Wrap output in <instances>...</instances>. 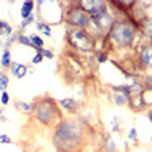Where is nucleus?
Here are the masks:
<instances>
[{"label":"nucleus","instance_id":"bb28decb","mask_svg":"<svg viewBox=\"0 0 152 152\" xmlns=\"http://www.w3.org/2000/svg\"><path fill=\"white\" fill-rule=\"evenodd\" d=\"M142 84L145 88H152V72H149V73H146V76H143Z\"/></svg>","mask_w":152,"mask_h":152},{"label":"nucleus","instance_id":"b1692460","mask_svg":"<svg viewBox=\"0 0 152 152\" xmlns=\"http://www.w3.org/2000/svg\"><path fill=\"white\" fill-rule=\"evenodd\" d=\"M128 137H129V142L132 143V145H138V134H137V128L135 126H132V128L129 129V132H128Z\"/></svg>","mask_w":152,"mask_h":152},{"label":"nucleus","instance_id":"6e6552de","mask_svg":"<svg viewBox=\"0 0 152 152\" xmlns=\"http://www.w3.org/2000/svg\"><path fill=\"white\" fill-rule=\"evenodd\" d=\"M111 99L116 107H128L129 104V91L126 84L122 85H110Z\"/></svg>","mask_w":152,"mask_h":152},{"label":"nucleus","instance_id":"0eeeda50","mask_svg":"<svg viewBox=\"0 0 152 152\" xmlns=\"http://www.w3.org/2000/svg\"><path fill=\"white\" fill-rule=\"evenodd\" d=\"M135 64L137 70L152 72V43L143 41L138 44L135 53Z\"/></svg>","mask_w":152,"mask_h":152},{"label":"nucleus","instance_id":"4be33fe9","mask_svg":"<svg viewBox=\"0 0 152 152\" xmlns=\"http://www.w3.org/2000/svg\"><path fill=\"white\" fill-rule=\"evenodd\" d=\"M8 87H9V76L6 72H0V93L2 91H6L8 90Z\"/></svg>","mask_w":152,"mask_h":152},{"label":"nucleus","instance_id":"1a4fd4ad","mask_svg":"<svg viewBox=\"0 0 152 152\" xmlns=\"http://www.w3.org/2000/svg\"><path fill=\"white\" fill-rule=\"evenodd\" d=\"M76 2L81 6V9H84L90 17L108 9V2H105V0H76Z\"/></svg>","mask_w":152,"mask_h":152},{"label":"nucleus","instance_id":"20e7f679","mask_svg":"<svg viewBox=\"0 0 152 152\" xmlns=\"http://www.w3.org/2000/svg\"><path fill=\"white\" fill-rule=\"evenodd\" d=\"M59 75L67 84L72 82H79L87 79V66L84 64V61L81 59V56L72 52V50H66L62 58L59 59Z\"/></svg>","mask_w":152,"mask_h":152},{"label":"nucleus","instance_id":"f3484780","mask_svg":"<svg viewBox=\"0 0 152 152\" xmlns=\"http://www.w3.org/2000/svg\"><path fill=\"white\" fill-rule=\"evenodd\" d=\"M11 62H12V56H11V50L9 49H3V53L2 58H0V66H2L3 70L11 67Z\"/></svg>","mask_w":152,"mask_h":152},{"label":"nucleus","instance_id":"9d476101","mask_svg":"<svg viewBox=\"0 0 152 152\" xmlns=\"http://www.w3.org/2000/svg\"><path fill=\"white\" fill-rule=\"evenodd\" d=\"M58 105H59L61 110L67 111L69 114H72V116H73V114H78L79 110H81V107H79V104H78V100L73 99V97H66V99L58 100Z\"/></svg>","mask_w":152,"mask_h":152},{"label":"nucleus","instance_id":"aec40b11","mask_svg":"<svg viewBox=\"0 0 152 152\" xmlns=\"http://www.w3.org/2000/svg\"><path fill=\"white\" fill-rule=\"evenodd\" d=\"M35 28H37V32H40V34H43L44 37H52V26L50 24H47V23H43V21H38L37 24H35Z\"/></svg>","mask_w":152,"mask_h":152},{"label":"nucleus","instance_id":"473e14b6","mask_svg":"<svg viewBox=\"0 0 152 152\" xmlns=\"http://www.w3.org/2000/svg\"><path fill=\"white\" fill-rule=\"evenodd\" d=\"M146 113H148V119H149V122L152 123V108H149Z\"/></svg>","mask_w":152,"mask_h":152},{"label":"nucleus","instance_id":"f257e3e1","mask_svg":"<svg viewBox=\"0 0 152 152\" xmlns=\"http://www.w3.org/2000/svg\"><path fill=\"white\" fill-rule=\"evenodd\" d=\"M90 125L84 123L79 117H69L53 128L52 143L56 152H82L87 145V134Z\"/></svg>","mask_w":152,"mask_h":152},{"label":"nucleus","instance_id":"5701e85b","mask_svg":"<svg viewBox=\"0 0 152 152\" xmlns=\"http://www.w3.org/2000/svg\"><path fill=\"white\" fill-rule=\"evenodd\" d=\"M17 43L21 44V46H28V47H32V43H31V38L28 35H24L21 31L17 32Z\"/></svg>","mask_w":152,"mask_h":152},{"label":"nucleus","instance_id":"cd10ccee","mask_svg":"<svg viewBox=\"0 0 152 152\" xmlns=\"http://www.w3.org/2000/svg\"><path fill=\"white\" fill-rule=\"evenodd\" d=\"M38 52L43 55L44 59H46V58H47V59H53V58H55V53H53L50 49H41V50H38Z\"/></svg>","mask_w":152,"mask_h":152},{"label":"nucleus","instance_id":"423d86ee","mask_svg":"<svg viewBox=\"0 0 152 152\" xmlns=\"http://www.w3.org/2000/svg\"><path fill=\"white\" fill-rule=\"evenodd\" d=\"M67 8L64 11V21L67 23V26L72 29H87L90 28L91 20L90 15L87 14L84 9L78 5V2H67Z\"/></svg>","mask_w":152,"mask_h":152},{"label":"nucleus","instance_id":"412c9836","mask_svg":"<svg viewBox=\"0 0 152 152\" xmlns=\"http://www.w3.org/2000/svg\"><path fill=\"white\" fill-rule=\"evenodd\" d=\"M110 58V52H107V50L104 49H96L94 52V61L97 62V64H104V62H107Z\"/></svg>","mask_w":152,"mask_h":152},{"label":"nucleus","instance_id":"f03ea898","mask_svg":"<svg viewBox=\"0 0 152 152\" xmlns=\"http://www.w3.org/2000/svg\"><path fill=\"white\" fill-rule=\"evenodd\" d=\"M142 34L138 23L134 21L132 17H120L116 18L114 24L105 37L100 38L104 46L97 49H104L107 52H120V50H129L134 46H138Z\"/></svg>","mask_w":152,"mask_h":152},{"label":"nucleus","instance_id":"2f4dec72","mask_svg":"<svg viewBox=\"0 0 152 152\" xmlns=\"http://www.w3.org/2000/svg\"><path fill=\"white\" fill-rule=\"evenodd\" d=\"M0 143L2 145H12V138L8 134H0Z\"/></svg>","mask_w":152,"mask_h":152},{"label":"nucleus","instance_id":"c756f323","mask_svg":"<svg viewBox=\"0 0 152 152\" xmlns=\"http://www.w3.org/2000/svg\"><path fill=\"white\" fill-rule=\"evenodd\" d=\"M111 129H113V131H116V132H120L119 117H113V119H111Z\"/></svg>","mask_w":152,"mask_h":152},{"label":"nucleus","instance_id":"7c9ffc66","mask_svg":"<svg viewBox=\"0 0 152 152\" xmlns=\"http://www.w3.org/2000/svg\"><path fill=\"white\" fill-rule=\"evenodd\" d=\"M43 61H44V58H43V55H41L40 52H37V53L34 55V58L31 59V62H32V64H41Z\"/></svg>","mask_w":152,"mask_h":152},{"label":"nucleus","instance_id":"c85d7f7f","mask_svg":"<svg viewBox=\"0 0 152 152\" xmlns=\"http://www.w3.org/2000/svg\"><path fill=\"white\" fill-rule=\"evenodd\" d=\"M9 93L8 91H2V93H0V104H2L3 107H6L8 104H9Z\"/></svg>","mask_w":152,"mask_h":152},{"label":"nucleus","instance_id":"a211bd4d","mask_svg":"<svg viewBox=\"0 0 152 152\" xmlns=\"http://www.w3.org/2000/svg\"><path fill=\"white\" fill-rule=\"evenodd\" d=\"M12 34H14V29H12V26L8 23V21H5V20H0V38H8V37H11Z\"/></svg>","mask_w":152,"mask_h":152},{"label":"nucleus","instance_id":"9b49d317","mask_svg":"<svg viewBox=\"0 0 152 152\" xmlns=\"http://www.w3.org/2000/svg\"><path fill=\"white\" fill-rule=\"evenodd\" d=\"M138 28H140V34L145 38V41L152 43V17H145L138 23Z\"/></svg>","mask_w":152,"mask_h":152},{"label":"nucleus","instance_id":"72a5a7b5","mask_svg":"<svg viewBox=\"0 0 152 152\" xmlns=\"http://www.w3.org/2000/svg\"><path fill=\"white\" fill-rule=\"evenodd\" d=\"M3 111H5V108H0V117L3 116Z\"/></svg>","mask_w":152,"mask_h":152},{"label":"nucleus","instance_id":"393cba45","mask_svg":"<svg viewBox=\"0 0 152 152\" xmlns=\"http://www.w3.org/2000/svg\"><path fill=\"white\" fill-rule=\"evenodd\" d=\"M34 21H35V15H34V14H32V15H29L28 18H24V20L20 23V31L23 32V29H26L28 26H31V24H32Z\"/></svg>","mask_w":152,"mask_h":152},{"label":"nucleus","instance_id":"dca6fc26","mask_svg":"<svg viewBox=\"0 0 152 152\" xmlns=\"http://www.w3.org/2000/svg\"><path fill=\"white\" fill-rule=\"evenodd\" d=\"M142 102L145 107V111H148L149 108H152V88H145L142 91Z\"/></svg>","mask_w":152,"mask_h":152},{"label":"nucleus","instance_id":"2eb2a0df","mask_svg":"<svg viewBox=\"0 0 152 152\" xmlns=\"http://www.w3.org/2000/svg\"><path fill=\"white\" fill-rule=\"evenodd\" d=\"M34 8H35V2L34 0H26V2H23L21 5V9H20V15L21 18H28L29 15L34 14Z\"/></svg>","mask_w":152,"mask_h":152},{"label":"nucleus","instance_id":"4468645a","mask_svg":"<svg viewBox=\"0 0 152 152\" xmlns=\"http://www.w3.org/2000/svg\"><path fill=\"white\" fill-rule=\"evenodd\" d=\"M17 111H20L21 114H26V116H31L34 114V104L32 102H23V100H15L14 102Z\"/></svg>","mask_w":152,"mask_h":152},{"label":"nucleus","instance_id":"a878e982","mask_svg":"<svg viewBox=\"0 0 152 152\" xmlns=\"http://www.w3.org/2000/svg\"><path fill=\"white\" fill-rule=\"evenodd\" d=\"M14 43H17V32H14L11 37L6 38V41H3V47H5V49H9Z\"/></svg>","mask_w":152,"mask_h":152},{"label":"nucleus","instance_id":"7ed1b4c3","mask_svg":"<svg viewBox=\"0 0 152 152\" xmlns=\"http://www.w3.org/2000/svg\"><path fill=\"white\" fill-rule=\"evenodd\" d=\"M34 117L44 128H56L64 120L58 100L50 96H38L34 99Z\"/></svg>","mask_w":152,"mask_h":152},{"label":"nucleus","instance_id":"f8f14e48","mask_svg":"<svg viewBox=\"0 0 152 152\" xmlns=\"http://www.w3.org/2000/svg\"><path fill=\"white\" fill-rule=\"evenodd\" d=\"M11 73H12V76L14 78H17V79H23L24 76H26L28 73H29V67L26 66V64H21V62H15V61H12L11 62Z\"/></svg>","mask_w":152,"mask_h":152},{"label":"nucleus","instance_id":"ddd939ff","mask_svg":"<svg viewBox=\"0 0 152 152\" xmlns=\"http://www.w3.org/2000/svg\"><path fill=\"white\" fill-rule=\"evenodd\" d=\"M100 149L102 152H117V146L114 143L111 134H104V138H102V143H100Z\"/></svg>","mask_w":152,"mask_h":152},{"label":"nucleus","instance_id":"6ab92c4d","mask_svg":"<svg viewBox=\"0 0 152 152\" xmlns=\"http://www.w3.org/2000/svg\"><path fill=\"white\" fill-rule=\"evenodd\" d=\"M29 38H31V43H32V49H35V52L44 49V40L38 34H32V35H29Z\"/></svg>","mask_w":152,"mask_h":152},{"label":"nucleus","instance_id":"f704fd0d","mask_svg":"<svg viewBox=\"0 0 152 152\" xmlns=\"http://www.w3.org/2000/svg\"><path fill=\"white\" fill-rule=\"evenodd\" d=\"M0 46H3V40H2V38H0Z\"/></svg>","mask_w":152,"mask_h":152},{"label":"nucleus","instance_id":"39448f33","mask_svg":"<svg viewBox=\"0 0 152 152\" xmlns=\"http://www.w3.org/2000/svg\"><path fill=\"white\" fill-rule=\"evenodd\" d=\"M66 44L69 50L76 53H94L97 49V40L87 29H67Z\"/></svg>","mask_w":152,"mask_h":152}]
</instances>
